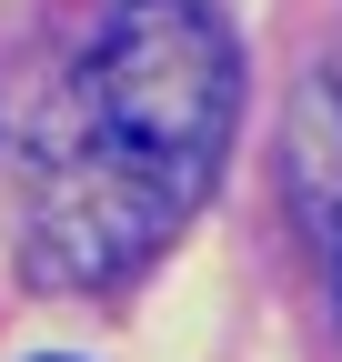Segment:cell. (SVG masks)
I'll return each mask as SVG.
<instances>
[{"mask_svg": "<svg viewBox=\"0 0 342 362\" xmlns=\"http://www.w3.org/2000/svg\"><path fill=\"white\" fill-rule=\"evenodd\" d=\"M282 161H292V202H302V232L322 242L332 282H342V81H302L282 131Z\"/></svg>", "mask_w": 342, "mask_h": 362, "instance_id": "7a4b0ae2", "label": "cell"}, {"mask_svg": "<svg viewBox=\"0 0 342 362\" xmlns=\"http://www.w3.org/2000/svg\"><path fill=\"white\" fill-rule=\"evenodd\" d=\"M242 121V40L211 0H111L30 141V272L91 292L201 211Z\"/></svg>", "mask_w": 342, "mask_h": 362, "instance_id": "6da1fadb", "label": "cell"}]
</instances>
